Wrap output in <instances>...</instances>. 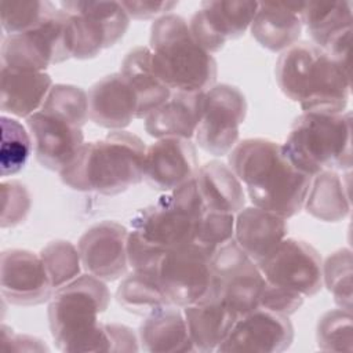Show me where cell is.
<instances>
[{
  "mask_svg": "<svg viewBox=\"0 0 353 353\" xmlns=\"http://www.w3.org/2000/svg\"><path fill=\"white\" fill-rule=\"evenodd\" d=\"M228 163L252 205L285 219L303 208L312 176L288 160L281 143L266 138L243 139L228 153Z\"/></svg>",
  "mask_w": 353,
  "mask_h": 353,
  "instance_id": "cell-1",
  "label": "cell"
},
{
  "mask_svg": "<svg viewBox=\"0 0 353 353\" xmlns=\"http://www.w3.org/2000/svg\"><path fill=\"white\" fill-rule=\"evenodd\" d=\"M146 145L135 134L119 130L84 142L58 172L61 181L77 192L116 196L143 181Z\"/></svg>",
  "mask_w": 353,
  "mask_h": 353,
  "instance_id": "cell-3",
  "label": "cell"
},
{
  "mask_svg": "<svg viewBox=\"0 0 353 353\" xmlns=\"http://www.w3.org/2000/svg\"><path fill=\"white\" fill-rule=\"evenodd\" d=\"M1 145H0V174L8 176L19 172L29 160L33 149L32 138L25 125L17 119L1 116Z\"/></svg>",
  "mask_w": 353,
  "mask_h": 353,
  "instance_id": "cell-32",
  "label": "cell"
},
{
  "mask_svg": "<svg viewBox=\"0 0 353 353\" xmlns=\"http://www.w3.org/2000/svg\"><path fill=\"white\" fill-rule=\"evenodd\" d=\"M211 256L194 243L170 250L163 255L157 279L171 305L183 309L211 295Z\"/></svg>",
  "mask_w": 353,
  "mask_h": 353,
  "instance_id": "cell-11",
  "label": "cell"
},
{
  "mask_svg": "<svg viewBox=\"0 0 353 353\" xmlns=\"http://www.w3.org/2000/svg\"><path fill=\"white\" fill-rule=\"evenodd\" d=\"M183 316L194 352L216 350L239 319L222 299L214 295L183 307Z\"/></svg>",
  "mask_w": 353,
  "mask_h": 353,
  "instance_id": "cell-26",
  "label": "cell"
},
{
  "mask_svg": "<svg viewBox=\"0 0 353 353\" xmlns=\"http://www.w3.org/2000/svg\"><path fill=\"white\" fill-rule=\"evenodd\" d=\"M1 343L4 350L14 352H48L43 341L26 334H14L12 330L1 325Z\"/></svg>",
  "mask_w": 353,
  "mask_h": 353,
  "instance_id": "cell-43",
  "label": "cell"
},
{
  "mask_svg": "<svg viewBox=\"0 0 353 353\" xmlns=\"http://www.w3.org/2000/svg\"><path fill=\"white\" fill-rule=\"evenodd\" d=\"M124 10L127 11L128 17L138 21H146L152 18H160L163 15L170 14L176 6L178 1H152V0H127L120 1Z\"/></svg>",
  "mask_w": 353,
  "mask_h": 353,
  "instance_id": "cell-41",
  "label": "cell"
},
{
  "mask_svg": "<svg viewBox=\"0 0 353 353\" xmlns=\"http://www.w3.org/2000/svg\"><path fill=\"white\" fill-rule=\"evenodd\" d=\"M303 1L298 3H258V10L251 22L252 37L272 52H283L298 43L302 22Z\"/></svg>",
  "mask_w": 353,
  "mask_h": 353,
  "instance_id": "cell-22",
  "label": "cell"
},
{
  "mask_svg": "<svg viewBox=\"0 0 353 353\" xmlns=\"http://www.w3.org/2000/svg\"><path fill=\"white\" fill-rule=\"evenodd\" d=\"M204 92L171 91L170 98L145 117L146 132L156 139L194 138L203 113Z\"/></svg>",
  "mask_w": 353,
  "mask_h": 353,
  "instance_id": "cell-24",
  "label": "cell"
},
{
  "mask_svg": "<svg viewBox=\"0 0 353 353\" xmlns=\"http://www.w3.org/2000/svg\"><path fill=\"white\" fill-rule=\"evenodd\" d=\"M108 338H109V352H138L139 338L134 330L124 324L105 323Z\"/></svg>",
  "mask_w": 353,
  "mask_h": 353,
  "instance_id": "cell-42",
  "label": "cell"
},
{
  "mask_svg": "<svg viewBox=\"0 0 353 353\" xmlns=\"http://www.w3.org/2000/svg\"><path fill=\"white\" fill-rule=\"evenodd\" d=\"M40 110L55 114L83 128L88 121V95L73 84H54Z\"/></svg>",
  "mask_w": 353,
  "mask_h": 353,
  "instance_id": "cell-34",
  "label": "cell"
},
{
  "mask_svg": "<svg viewBox=\"0 0 353 353\" xmlns=\"http://www.w3.org/2000/svg\"><path fill=\"white\" fill-rule=\"evenodd\" d=\"M281 92L303 112L343 113L350 98V69L309 41L283 51L274 68Z\"/></svg>",
  "mask_w": 353,
  "mask_h": 353,
  "instance_id": "cell-2",
  "label": "cell"
},
{
  "mask_svg": "<svg viewBox=\"0 0 353 353\" xmlns=\"http://www.w3.org/2000/svg\"><path fill=\"white\" fill-rule=\"evenodd\" d=\"M303 296L299 294L290 292L287 290L270 285L265 281V287L262 290L259 307L284 314L291 316L294 314L303 303Z\"/></svg>",
  "mask_w": 353,
  "mask_h": 353,
  "instance_id": "cell-40",
  "label": "cell"
},
{
  "mask_svg": "<svg viewBox=\"0 0 353 353\" xmlns=\"http://www.w3.org/2000/svg\"><path fill=\"white\" fill-rule=\"evenodd\" d=\"M294 341V325L288 316L258 307L239 317L216 352L280 353Z\"/></svg>",
  "mask_w": 353,
  "mask_h": 353,
  "instance_id": "cell-16",
  "label": "cell"
},
{
  "mask_svg": "<svg viewBox=\"0 0 353 353\" xmlns=\"http://www.w3.org/2000/svg\"><path fill=\"white\" fill-rule=\"evenodd\" d=\"M287 219L281 215L251 205L236 214L233 239L256 263L269 255L285 237Z\"/></svg>",
  "mask_w": 353,
  "mask_h": 353,
  "instance_id": "cell-23",
  "label": "cell"
},
{
  "mask_svg": "<svg viewBox=\"0 0 353 353\" xmlns=\"http://www.w3.org/2000/svg\"><path fill=\"white\" fill-rule=\"evenodd\" d=\"M316 339L320 350L324 352H352L353 328L352 312L346 309H332L325 312L317 323Z\"/></svg>",
  "mask_w": 353,
  "mask_h": 353,
  "instance_id": "cell-36",
  "label": "cell"
},
{
  "mask_svg": "<svg viewBox=\"0 0 353 353\" xmlns=\"http://www.w3.org/2000/svg\"><path fill=\"white\" fill-rule=\"evenodd\" d=\"M352 251L339 248L323 263V285L334 296L341 309L352 312Z\"/></svg>",
  "mask_w": 353,
  "mask_h": 353,
  "instance_id": "cell-35",
  "label": "cell"
},
{
  "mask_svg": "<svg viewBox=\"0 0 353 353\" xmlns=\"http://www.w3.org/2000/svg\"><path fill=\"white\" fill-rule=\"evenodd\" d=\"M234 234V215L204 212L196 232L194 244L214 254L222 244L233 239Z\"/></svg>",
  "mask_w": 353,
  "mask_h": 353,
  "instance_id": "cell-38",
  "label": "cell"
},
{
  "mask_svg": "<svg viewBox=\"0 0 353 353\" xmlns=\"http://www.w3.org/2000/svg\"><path fill=\"white\" fill-rule=\"evenodd\" d=\"M0 291L7 302L17 306L41 305L54 294L40 255L19 248L1 252Z\"/></svg>",
  "mask_w": 353,
  "mask_h": 353,
  "instance_id": "cell-17",
  "label": "cell"
},
{
  "mask_svg": "<svg viewBox=\"0 0 353 353\" xmlns=\"http://www.w3.org/2000/svg\"><path fill=\"white\" fill-rule=\"evenodd\" d=\"M148 47L156 74L171 91L204 92L215 85L216 61L193 39L183 17L170 12L154 19Z\"/></svg>",
  "mask_w": 353,
  "mask_h": 353,
  "instance_id": "cell-5",
  "label": "cell"
},
{
  "mask_svg": "<svg viewBox=\"0 0 353 353\" xmlns=\"http://www.w3.org/2000/svg\"><path fill=\"white\" fill-rule=\"evenodd\" d=\"M1 228H14L22 223L32 207L29 189L19 181L1 182Z\"/></svg>",
  "mask_w": 353,
  "mask_h": 353,
  "instance_id": "cell-39",
  "label": "cell"
},
{
  "mask_svg": "<svg viewBox=\"0 0 353 353\" xmlns=\"http://www.w3.org/2000/svg\"><path fill=\"white\" fill-rule=\"evenodd\" d=\"M128 229L116 221H101L79 239L83 269L103 281H114L128 272Z\"/></svg>",
  "mask_w": 353,
  "mask_h": 353,
  "instance_id": "cell-15",
  "label": "cell"
},
{
  "mask_svg": "<svg viewBox=\"0 0 353 353\" xmlns=\"http://www.w3.org/2000/svg\"><path fill=\"white\" fill-rule=\"evenodd\" d=\"M204 214L194 178L164 193L131 219V233L160 254L194 243Z\"/></svg>",
  "mask_w": 353,
  "mask_h": 353,
  "instance_id": "cell-7",
  "label": "cell"
},
{
  "mask_svg": "<svg viewBox=\"0 0 353 353\" xmlns=\"http://www.w3.org/2000/svg\"><path fill=\"white\" fill-rule=\"evenodd\" d=\"M199 159L190 139L163 138L146 146L143 181L154 190L167 193L193 179Z\"/></svg>",
  "mask_w": 353,
  "mask_h": 353,
  "instance_id": "cell-18",
  "label": "cell"
},
{
  "mask_svg": "<svg viewBox=\"0 0 353 353\" xmlns=\"http://www.w3.org/2000/svg\"><path fill=\"white\" fill-rule=\"evenodd\" d=\"M116 299L124 310L139 316L171 305L160 288L157 273L141 270H132L121 280Z\"/></svg>",
  "mask_w": 353,
  "mask_h": 353,
  "instance_id": "cell-31",
  "label": "cell"
},
{
  "mask_svg": "<svg viewBox=\"0 0 353 353\" xmlns=\"http://www.w3.org/2000/svg\"><path fill=\"white\" fill-rule=\"evenodd\" d=\"M245 114L247 99L240 88L232 84L212 85L204 92L196 143L212 156L228 154L239 141Z\"/></svg>",
  "mask_w": 353,
  "mask_h": 353,
  "instance_id": "cell-12",
  "label": "cell"
},
{
  "mask_svg": "<svg viewBox=\"0 0 353 353\" xmlns=\"http://www.w3.org/2000/svg\"><path fill=\"white\" fill-rule=\"evenodd\" d=\"M303 207L309 215L324 222H339L350 214L349 176L324 170L310 179Z\"/></svg>",
  "mask_w": 353,
  "mask_h": 353,
  "instance_id": "cell-30",
  "label": "cell"
},
{
  "mask_svg": "<svg viewBox=\"0 0 353 353\" xmlns=\"http://www.w3.org/2000/svg\"><path fill=\"white\" fill-rule=\"evenodd\" d=\"M120 73L127 79L138 98V119H145L171 95V90L156 74L150 61V50L146 46H138L125 54Z\"/></svg>",
  "mask_w": 353,
  "mask_h": 353,
  "instance_id": "cell-29",
  "label": "cell"
},
{
  "mask_svg": "<svg viewBox=\"0 0 353 353\" xmlns=\"http://www.w3.org/2000/svg\"><path fill=\"white\" fill-rule=\"evenodd\" d=\"M59 7L69 15L72 58L91 59L114 46L127 32L131 18L120 1L70 0Z\"/></svg>",
  "mask_w": 353,
  "mask_h": 353,
  "instance_id": "cell-8",
  "label": "cell"
},
{
  "mask_svg": "<svg viewBox=\"0 0 353 353\" xmlns=\"http://www.w3.org/2000/svg\"><path fill=\"white\" fill-rule=\"evenodd\" d=\"M270 285L309 298L323 288V261L303 240L285 237L269 255L256 262Z\"/></svg>",
  "mask_w": 353,
  "mask_h": 353,
  "instance_id": "cell-13",
  "label": "cell"
},
{
  "mask_svg": "<svg viewBox=\"0 0 353 353\" xmlns=\"http://www.w3.org/2000/svg\"><path fill=\"white\" fill-rule=\"evenodd\" d=\"M39 255L54 291L73 281L81 273L83 263L79 248L68 240L50 241L41 248Z\"/></svg>",
  "mask_w": 353,
  "mask_h": 353,
  "instance_id": "cell-33",
  "label": "cell"
},
{
  "mask_svg": "<svg viewBox=\"0 0 353 353\" xmlns=\"http://www.w3.org/2000/svg\"><path fill=\"white\" fill-rule=\"evenodd\" d=\"M109 303L106 281L88 273L57 288L47 310L55 346L73 353L109 352L108 331L98 319Z\"/></svg>",
  "mask_w": 353,
  "mask_h": 353,
  "instance_id": "cell-4",
  "label": "cell"
},
{
  "mask_svg": "<svg viewBox=\"0 0 353 353\" xmlns=\"http://www.w3.org/2000/svg\"><path fill=\"white\" fill-rule=\"evenodd\" d=\"M1 66L15 70L46 72L72 58L69 15L57 8L34 29L10 34L4 39L0 51Z\"/></svg>",
  "mask_w": 353,
  "mask_h": 353,
  "instance_id": "cell-9",
  "label": "cell"
},
{
  "mask_svg": "<svg viewBox=\"0 0 353 353\" xmlns=\"http://www.w3.org/2000/svg\"><path fill=\"white\" fill-rule=\"evenodd\" d=\"M281 146L288 160L309 176L324 170L350 171L352 113L302 112Z\"/></svg>",
  "mask_w": 353,
  "mask_h": 353,
  "instance_id": "cell-6",
  "label": "cell"
},
{
  "mask_svg": "<svg viewBox=\"0 0 353 353\" xmlns=\"http://www.w3.org/2000/svg\"><path fill=\"white\" fill-rule=\"evenodd\" d=\"M258 3L243 0L203 1L189 21L193 39L210 54L221 51L226 41L241 37L250 29Z\"/></svg>",
  "mask_w": 353,
  "mask_h": 353,
  "instance_id": "cell-14",
  "label": "cell"
},
{
  "mask_svg": "<svg viewBox=\"0 0 353 353\" xmlns=\"http://www.w3.org/2000/svg\"><path fill=\"white\" fill-rule=\"evenodd\" d=\"M194 182L204 212L236 215L245 205L243 183L234 172L219 160L199 167Z\"/></svg>",
  "mask_w": 353,
  "mask_h": 353,
  "instance_id": "cell-27",
  "label": "cell"
},
{
  "mask_svg": "<svg viewBox=\"0 0 353 353\" xmlns=\"http://www.w3.org/2000/svg\"><path fill=\"white\" fill-rule=\"evenodd\" d=\"M52 79L46 72L0 69V109L3 113L28 119L44 103Z\"/></svg>",
  "mask_w": 353,
  "mask_h": 353,
  "instance_id": "cell-25",
  "label": "cell"
},
{
  "mask_svg": "<svg viewBox=\"0 0 353 353\" xmlns=\"http://www.w3.org/2000/svg\"><path fill=\"white\" fill-rule=\"evenodd\" d=\"M58 7L51 1H1V28L6 33H23L39 26Z\"/></svg>",
  "mask_w": 353,
  "mask_h": 353,
  "instance_id": "cell-37",
  "label": "cell"
},
{
  "mask_svg": "<svg viewBox=\"0 0 353 353\" xmlns=\"http://www.w3.org/2000/svg\"><path fill=\"white\" fill-rule=\"evenodd\" d=\"M87 95L90 120L102 128L124 130L134 119H138V98L120 72L94 83Z\"/></svg>",
  "mask_w": 353,
  "mask_h": 353,
  "instance_id": "cell-21",
  "label": "cell"
},
{
  "mask_svg": "<svg viewBox=\"0 0 353 353\" xmlns=\"http://www.w3.org/2000/svg\"><path fill=\"white\" fill-rule=\"evenodd\" d=\"M212 292L237 317L259 307L265 279L258 265L239 247L234 239L222 244L211 256Z\"/></svg>",
  "mask_w": 353,
  "mask_h": 353,
  "instance_id": "cell-10",
  "label": "cell"
},
{
  "mask_svg": "<svg viewBox=\"0 0 353 353\" xmlns=\"http://www.w3.org/2000/svg\"><path fill=\"white\" fill-rule=\"evenodd\" d=\"M36 160L59 172L84 143L83 128L55 114L37 110L26 119Z\"/></svg>",
  "mask_w": 353,
  "mask_h": 353,
  "instance_id": "cell-20",
  "label": "cell"
},
{
  "mask_svg": "<svg viewBox=\"0 0 353 353\" xmlns=\"http://www.w3.org/2000/svg\"><path fill=\"white\" fill-rule=\"evenodd\" d=\"M302 22L314 46L349 66L352 1H303Z\"/></svg>",
  "mask_w": 353,
  "mask_h": 353,
  "instance_id": "cell-19",
  "label": "cell"
},
{
  "mask_svg": "<svg viewBox=\"0 0 353 353\" xmlns=\"http://www.w3.org/2000/svg\"><path fill=\"white\" fill-rule=\"evenodd\" d=\"M139 342L149 353L194 352L183 312L167 305L148 313L139 327Z\"/></svg>",
  "mask_w": 353,
  "mask_h": 353,
  "instance_id": "cell-28",
  "label": "cell"
}]
</instances>
